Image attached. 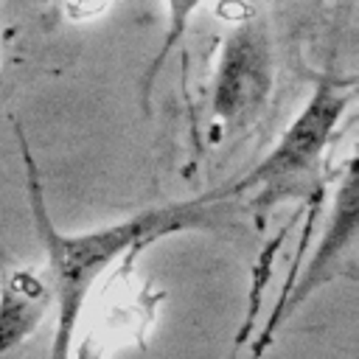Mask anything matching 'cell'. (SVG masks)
<instances>
[{"label":"cell","instance_id":"obj_1","mask_svg":"<svg viewBox=\"0 0 359 359\" xmlns=\"http://www.w3.org/2000/svg\"><path fill=\"white\" fill-rule=\"evenodd\" d=\"M17 140H20V154L25 163V185H28V199H31V213H34V230L39 238V247L45 252V280L53 294V342H50V359H70L73 337L81 320V311L87 306V294L98 283V278L118 264L129 250L135 247H149L157 238L185 233V230H210L216 227V205L224 202L219 191H210L205 196L188 199V202H174V205H160V208H146L137 210L121 222L95 227V230H81V233H65L53 224L50 210L45 205V188L39 180V168L31 157L28 140L20 126Z\"/></svg>","mask_w":359,"mask_h":359},{"label":"cell","instance_id":"obj_2","mask_svg":"<svg viewBox=\"0 0 359 359\" xmlns=\"http://www.w3.org/2000/svg\"><path fill=\"white\" fill-rule=\"evenodd\" d=\"M353 101V87L339 81H320L317 90L309 95L303 109L294 121L280 132L278 143L264 154L258 165H252L244 177L222 185L219 194L236 196L244 191H255L252 205L258 210L272 208L280 199L297 196L317 174V165L339 129L342 115Z\"/></svg>","mask_w":359,"mask_h":359},{"label":"cell","instance_id":"obj_3","mask_svg":"<svg viewBox=\"0 0 359 359\" xmlns=\"http://www.w3.org/2000/svg\"><path fill=\"white\" fill-rule=\"evenodd\" d=\"M356 238H359V191H356V165L348 163L334 202H331V213L323 224L320 241L311 252V258L306 261L303 272L294 278L292 286L283 289L278 309L272 311V317L266 320L264 331L258 334L252 359L261 356V351L275 339V331L294 317V311L311 297L317 294L323 286L334 283L339 275H353L356 266Z\"/></svg>","mask_w":359,"mask_h":359},{"label":"cell","instance_id":"obj_4","mask_svg":"<svg viewBox=\"0 0 359 359\" xmlns=\"http://www.w3.org/2000/svg\"><path fill=\"white\" fill-rule=\"evenodd\" d=\"M275 81L272 42L264 20H241L222 42L213 87L210 115L227 132L250 123L269 101Z\"/></svg>","mask_w":359,"mask_h":359},{"label":"cell","instance_id":"obj_5","mask_svg":"<svg viewBox=\"0 0 359 359\" xmlns=\"http://www.w3.org/2000/svg\"><path fill=\"white\" fill-rule=\"evenodd\" d=\"M53 306L50 286L36 266H0V359L22 345Z\"/></svg>","mask_w":359,"mask_h":359},{"label":"cell","instance_id":"obj_6","mask_svg":"<svg viewBox=\"0 0 359 359\" xmlns=\"http://www.w3.org/2000/svg\"><path fill=\"white\" fill-rule=\"evenodd\" d=\"M202 0H165V34H163V42H160V50L151 56L143 79H140V107L149 109V98H151V87L163 70V65L168 62L171 50L182 42L185 31H188V22L194 17V11L199 8Z\"/></svg>","mask_w":359,"mask_h":359}]
</instances>
